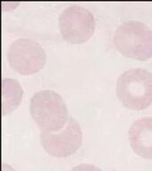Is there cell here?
<instances>
[{
  "instance_id": "cell-1",
  "label": "cell",
  "mask_w": 152,
  "mask_h": 171,
  "mask_svg": "<svg viewBox=\"0 0 152 171\" xmlns=\"http://www.w3.org/2000/svg\"><path fill=\"white\" fill-rule=\"evenodd\" d=\"M117 95L130 110L148 109L152 104V73L141 68L125 71L117 78Z\"/></svg>"
},
{
  "instance_id": "cell-2",
  "label": "cell",
  "mask_w": 152,
  "mask_h": 171,
  "mask_svg": "<svg viewBox=\"0 0 152 171\" xmlns=\"http://www.w3.org/2000/svg\"><path fill=\"white\" fill-rule=\"evenodd\" d=\"M113 43L127 58L142 61L152 58V30L141 21H130L119 25L114 33Z\"/></svg>"
},
{
  "instance_id": "cell-3",
  "label": "cell",
  "mask_w": 152,
  "mask_h": 171,
  "mask_svg": "<svg viewBox=\"0 0 152 171\" xmlns=\"http://www.w3.org/2000/svg\"><path fill=\"white\" fill-rule=\"evenodd\" d=\"M30 112L36 124L43 131H59L69 120L64 100L52 90L46 89L36 93L30 100Z\"/></svg>"
},
{
  "instance_id": "cell-4",
  "label": "cell",
  "mask_w": 152,
  "mask_h": 171,
  "mask_svg": "<svg viewBox=\"0 0 152 171\" xmlns=\"http://www.w3.org/2000/svg\"><path fill=\"white\" fill-rule=\"evenodd\" d=\"M59 28L64 40L75 45L83 44L93 37L95 21L89 10L72 4L60 15Z\"/></svg>"
},
{
  "instance_id": "cell-5",
  "label": "cell",
  "mask_w": 152,
  "mask_h": 171,
  "mask_svg": "<svg viewBox=\"0 0 152 171\" xmlns=\"http://www.w3.org/2000/svg\"><path fill=\"white\" fill-rule=\"evenodd\" d=\"M83 142V132L78 122L69 117L65 127L56 132H40V143L52 156L66 158L77 152Z\"/></svg>"
},
{
  "instance_id": "cell-6",
  "label": "cell",
  "mask_w": 152,
  "mask_h": 171,
  "mask_svg": "<svg viewBox=\"0 0 152 171\" xmlns=\"http://www.w3.org/2000/svg\"><path fill=\"white\" fill-rule=\"evenodd\" d=\"M7 60L14 71L28 76L35 74L44 68L46 62V54L36 41L30 38H19L10 45Z\"/></svg>"
},
{
  "instance_id": "cell-7",
  "label": "cell",
  "mask_w": 152,
  "mask_h": 171,
  "mask_svg": "<svg viewBox=\"0 0 152 171\" xmlns=\"http://www.w3.org/2000/svg\"><path fill=\"white\" fill-rule=\"evenodd\" d=\"M129 141L137 155L152 160V118H142L132 124L129 129Z\"/></svg>"
},
{
  "instance_id": "cell-8",
  "label": "cell",
  "mask_w": 152,
  "mask_h": 171,
  "mask_svg": "<svg viewBox=\"0 0 152 171\" xmlns=\"http://www.w3.org/2000/svg\"><path fill=\"white\" fill-rule=\"evenodd\" d=\"M23 90L20 83L14 79L4 78L2 81V113L9 114L21 104Z\"/></svg>"
},
{
  "instance_id": "cell-9",
  "label": "cell",
  "mask_w": 152,
  "mask_h": 171,
  "mask_svg": "<svg viewBox=\"0 0 152 171\" xmlns=\"http://www.w3.org/2000/svg\"><path fill=\"white\" fill-rule=\"evenodd\" d=\"M70 171H102L98 167L91 164H81L77 167H74Z\"/></svg>"
}]
</instances>
